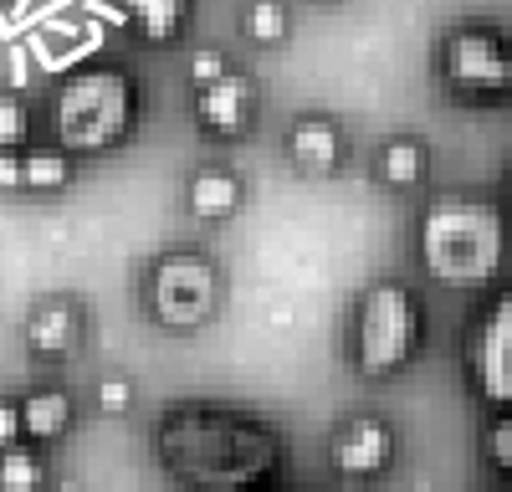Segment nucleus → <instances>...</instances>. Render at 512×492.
<instances>
[{
  "label": "nucleus",
  "mask_w": 512,
  "mask_h": 492,
  "mask_svg": "<svg viewBox=\"0 0 512 492\" xmlns=\"http://www.w3.org/2000/svg\"><path fill=\"white\" fill-rule=\"evenodd\" d=\"M26 344L36 354H67L77 344V313L67 303H41L26 318Z\"/></svg>",
  "instance_id": "obj_12"
},
{
  "label": "nucleus",
  "mask_w": 512,
  "mask_h": 492,
  "mask_svg": "<svg viewBox=\"0 0 512 492\" xmlns=\"http://www.w3.org/2000/svg\"><path fill=\"white\" fill-rule=\"evenodd\" d=\"M487 462L497 472H512V416H497L487 426Z\"/></svg>",
  "instance_id": "obj_20"
},
{
  "label": "nucleus",
  "mask_w": 512,
  "mask_h": 492,
  "mask_svg": "<svg viewBox=\"0 0 512 492\" xmlns=\"http://www.w3.org/2000/svg\"><path fill=\"white\" fill-rule=\"evenodd\" d=\"M47 467L26 446H0V492H36Z\"/></svg>",
  "instance_id": "obj_16"
},
{
  "label": "nucleus",
  "mask_w": 512,
  "mask_h": 492,
  "mask_svg": "<svg viewBox=\"0 0 512 492\" xmlns=\"http://www.w3.org/2000/svg\"><path fill=\"white\" fill-rule=\"evenodd\" d=\"M190 77L200 82V88H205V82H216V77H226V57L221 52H195L190 57Z\"/></svg>",
  "instance_id": "obj_22"
},
{
  "label": "nucleus",
  "mask_w": 512,
  "mask_h": 492,
  "mask_svg": "<svg viewBox=\"0 0 512 492\" xmlns=\"http://www.w3.org/2000/svg\"><path fill=\"white\" fill-rule=\"evenodd\" d=\"M441 72L466 98L512 93V41L492 26H456L441 47Z\"/></svg>",
  "instance_id": "obj_5"
},
{
  "label": "nucleus",
  "mask_w": 512,
  "mask_h": 492,
  "mask_svg": "<svg viewBox=\"0 0 512 492\" xmlns=\"http://www.w3.org/2000/svg\"><path fill=\"white\" fill-rule=\"evenodd\" d=\"M21 421H26V431H31L36 441L62 436L67 421H72V400H67V390H52V385L31 390V395L21 400Z\"/></svg>",
  "instance_id": "obj_13"
},
{
  "label": "nucleus",
  "mask_w": 512,
  "mask_h": 492,
  "mask_svg": "<svg viewBox=\"0 0 512 492\" xmlns=\"http://www.w3.org/2000/svg\"><path fill=\"white\" fill-rule=\"evenodd\" d=\"M195 113L205 123V134H216V139H236L251 113H256V88H251V77L241 72H226L216 82H205V88L195 93Z\"/></svg>",
  "instance_id": "obj_8"
},
{
  "label": "nucleus",
  "mask_w": 512,
  "mask_h": 492,
  "mask_svg": "<svg viewBox=\"0 0 512 492\" xmlns=\"http://www.w3.org/2000/svg\"><path fill=\"white\" fill-rule=\"evenodd\" d=\"M67 175H72L67 154H57V149H36V154H26V185H36V190H57V185H67Z\"/></svg>",
  "instance_id": "obj_18"
},
{
  "label": "nucleus",
  "mask_w": 512,
  "mask_h": 492,
  "mask_svg": "<svg viewBox=\"0 0 512 492\" xmlns=\"http://www.w3.org/2000/svg\"><path fill=\"white\" fill-rule=\"evenodd\" d=\"M318 6H333V0H318Z\"/></svg>",
  "instance_id": "obj_26"
},
{
  "label": "nucleus",
  "mask_w": 512,
  "mask_h": 492,
  "mask_svg": "<svg viewBox=\"0 0 512 492\" xmlns=\"http://www.w3.org/2000/svg\"><path fill=\"white\" fill-rule=\"evenodd\" d=\"M420 344V303L400 282H374L359 298L354 318V359L364 375H390Z\"/></svg>",
  "instance_id": "obj_4"
},
{
  "label": "nucleus",
  "mask_w": 512,
  "mask_h": 492,
  "mask_svg": "<svg viewBox=\"0 0 512 492\" xmlns=\"http://www.w3.org/2000/svg\"><path fill=\"white\" fill-rule=\"evenodd\" d=\"M21 431H26V421H21V400H6V395H0V446H16Z\"/></svg>",
  "instance_id": "obj_21"
},
{
  "label": "nucleus",
  "mask_w": 512,
  "mask_h": 492,
  "mask_svg": "<svg viewBox=\"0 0 512 492\" xmlns=\"http://www.w3.org/2000/svg\"><path fill=\"white\" fill-rule=\"evenodd\" d=\"M98 400H103L108 410L128 405V400H134V380H123V375H108V380H98Z\"/></svg>",
  "instance_id": "obj_23"
},
{
  "label": "nucleus",
  "mask_w": 512,
  "mask_h": 492,
  "mask_svg": "<svg viewBox=\"0 0 512 492\" xmlns=\"http://www.w3.org/2000/svg\"><path fill=\"white\" fill-rule=\"evenodd\" d=\"M6 185H26V159L16 149H0V190Z\"/></svg>",
  "instance_id": "obj_24"
},
{
  "label": "nucleus",
  "mask_w": 512,
  "mask_h": 492,
  "mask_svg": "<svg viewBox=\"0 0 512 492\" xmlns=\"http://www.w3.org/2000/svg\"><path fill=\"white\" fill-rule=\"evenodd\" d=\"M159 441L169 462L205 482H246L272 462V436L262 426L216 416L210 405H180L164 421Z\"/></svg>",
  "instance_id": "obj_2"
},
{
  "label": "nucleus",
  "mask_w": 512,
  "mask_h": 492,
  "mask_svg": "<svg viewBox=\"0 0 512 492\" xmlns=\"http://www.w3.org/2000/svg\"><path fill=\"white\" fill-rule=\"evenodd\" d=\"M502 211L472 195H436L420 216V262L441 282H487L502 267Z\"/></svg>",
  "instance_id": "obj_1"
},
{
  "label": "nucleus",
  "mask_w": 512,
  "mask_h": 492,
  "mask_svg": "<svg viewBox=\"0 0 512 492\" xmlns=\"http://www.w3.org/2000/svg\"><path fill=\"white\" fill-rule=\"evenodd\" d=\"M128 16H134V26L149 36V41H169V36H180L190 6L185 0H123Z\"/></svg>",
  "instance_id": "obj_14"
},
{
  "label": "nucleus",
  "mask_w": 512,
  "mask_h": 492,
  "mask_svg": "<svg viewBox=\"0 0 512 492\" xmlns=\"http://www.w3.org/2000/svg\"><path fill=\"white\" fill-rule=\"evenodd\" d=\"M26 103L21 98H11V93H0V149H16L21 139H26Z\"/></svg>",
  "instance_id": "obj_19"
},
{
  "label": "nucleus",
  "mask_w": 512,
  "mask_h": 492,
  "mask_svg": "<svg viewBox=\"0 0 512 492\" xmlns=\"http://www.w3.org/2000/svg\"><path fill=\"white\" fill-rule=\"evenodd\" d=\"M287 26H292V16H287L282 0H251L246 16H241V31H246L251 41H262V47L282 41V36H287Z\"/></svg>",
  "instance_id": "obj_17"
},
{
  "label": "nucleus",
  "mask_w": 512,
  "mask_h": 492,
  "mask_svg": "<svg viewBox=\"0 0 512 492\" xmlns=\"http://www.w3.org/2000/svg\"><path fill=\"white\" fill-rule=\"evenodd\" d=\"M185 195H190V211H195L200 221H226L236 205H241V185H236L231 170H221V164H205V170H195Z\"/></svg>",
  "instance_id": "obj_11"
},
{
  "label": "nucleus",
  "mask_w": 512,
  "mask_h": 492,
  "mask_svg": "<svg viewBox=\"0 0 512 492\" xmlns=\"http://www.w3.org/2000/svg\"><path fill=\"white\" fill-rule=\"evenodd\" d=\"M507 205H512V170H507Z\"/></svg>",
  "instance_id": "obj_25"
},
{
  "label": "nucleus",
  "mask_w": 512,
  "mask_h": 492,
  "mask_svg": "<svg viewBox=\"0 0 512 492\" xmlns=\"http://www.w3.org/2000/svg\"><path fill=\"white\" fill-rule=\"evenodd\" d=\"M134 108H139L134 82L118 67H88L57 93V139L82 154L113 149L134 123Z\"/></svg>",
  "instance_id": "obj_3"
},
{
  "label": "nucleus",
  "mask_w": 512,
  "mask_h": 492,
  "mask_svg": "<svg viewBox=\"0 0 512 492\" xmlns=\"http://www.w3.org/2000/svg\"><path fill=\"white\" fill-rule=\"evenodd\" d=\"M154 313L175 328H200L216 313V262L200 252H169L154 262Z\"/></svg>",
  "instance_id": "obj_6"
},
{
  "label": "nucleus",
  "mask_w": 512,
  "mask_h": 492,
  "mask_svg": "<svg viewBox=\"0 0 512 492\" xmlns=\"http://www.w3.org/2000/svg\"><path fill=\"white\" fill-rule=\"evenodd\" d=\"M390 457H395V431L374 416H354L333 436V467L349 477H374L390 467Z\"/></svg>",
  "instance_id": "obj_9"
},
{
  "label": "nucleus",
  "mask_w": 512,
  "mask_h": 492,
  "mask_svg": "<svg viewBox=\"0 0 512 492\" xmlns=\"http://www.w3.org/2000/svg\"><path fill=\"white\" fill-rule=\"evenodd\" d=\"M466 359H472L477 390L497 405H512V287L492 298L482 323L466 339Z\"/></svg>",
  "instance_id": "obj_7"
},
{
  "label": "nucleus",
  "mask_w": 512,
  "mask_h": 492,
  "mask_svg": "<svg viewBox=\"0 0 512 492\" xmlns=\"http://www.w3.org/2000/svg\"><path fill=\"white\" fill-rule=\"evenodd\" d=\"M287 154H292L297 170L328 175V170H338V159H344V134H338V123H328V118H297L292 134H287Z\"/></svg>",
  "instance_id": "obj_10"
},
{
  "label": "nucleus",
  "mask_w": 512,
  "mask_h": 492,
  "mask_svg": "<svg viewBox=\"0 0 512 492\" xmlns=\"http://www.w3.org/2000/svg\"><path fill=\"white\" fill-rule=\"evenodd\" d=\"M425 175V149L420 139H390L379 149V180H390V185H415Z\"/></svg>",
  "instance_id": "obj_15"
}]
</instances>
